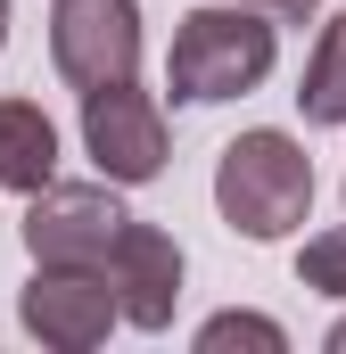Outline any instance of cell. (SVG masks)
Wrapping results in <instances>:
<instances>
[{"label":"cell","instance_id":"obj_9","mask_svg":"<svg viewBox=\"0 0 346 354\" xmlns=\"http://www.w3.org/2000/svg\"><path fill=\"white\" fill-rule=\"evenodd\" d=\"M297 107H305V124H346V8L322 25V41H313V58H305Z\"/></svg>","mask_w":346,"mask_h":354},{"label":"cell","instance_id":"obj_7","mask_svg":"<svg viewBox=\"0 0 346 354\" xmlns=\"http://www.w3.org/2000/svg\"><path fill=\"white\" fill-rule=\"evenodd\" d=\"M107 280H116L132 330H173V305H181V239L132 214L116 231V248H107Z\"/></svg>","mask_w":346,"mask_h":354},{"label":"cell","instance_id":"obj_10","mask_svg":"<svg viewBox=\"0 0 346 354\" xmlns=\"http://www.w3.org/2000/svg\"><path fill=\"white\" fill-rule=\"evenodd\" d=\"M231 346L280 354V346H289V330L264 322V313H215V322H198V354H231Z\"/></svg>","mask_w":346,"mask_h":354},{"label":"cell","instance_id":"obj_14","mask_svg":"<svg viewBox=\"0 0 346 354\" xmlns=\"http://www.w3.org/2000/svg\"><path fill=\"white\" fill-rule=\"evenodd\" d=\"M0 50H8V0H0Z\"/></svg>","mask_w":346,"mask_h":354},{"label":"cell","instance_id":"obj_2","mask_svg":"<svg viewBox=\"0 0 346 354\" xmlns=\"http://www.w3.org/2000/svg\"><path fill=\"white\" fill-rule=\"evenodd\" d=\"M215 214H223L239 239H256V248L289 239V231L313 214V157H305L289 132H272V124L239 132V140L215 157Z\"/></svg>","mask_w":346,"mask_h":354},{"label":"cell","instance_id":"obj_13","mask_svg":"<svg viewBox=\"0 0 346 354\" xmlns=\"http://www.w3.org/2000/svg\"><path fill=\"white\" fill-rule=\"evenodd\" d=\"M330 354H346V322H330Z\"/></svg>","mask_w":346,"mask_h":354},{"label":"cell","instance_id":"obj_4","mask_svg":"<svg viewBox=\"0 0 346 354\" xmlns=\"http://www.w3.org/2000/svg\"><path fill=\"white\" fill-rule=\"evenodd\" d=\"M50 66L75 91H107L140 75V0H58L50 8Z\"/></svg>","mask_w":346,"mask_h":354},{"label":"cell","instance_id":"obj_3","mask_svg":"<svg viewBox=\"0 0 346 354\" xmlns=\"http://www.w3.org/2000/svg\"><path fill=\"white\" fill-rule=\"evenodd\" d=\"M17 322L58 354H91L124 322V297H116L107 264H33L25 297H17Z\"/></svg>","mask_w":346,"mask_h":354},{"label":"cell","instance_id":"obj_12","mask_svg":"<svg viewBox=\"0 0 346 354\" xmlns=\"http://www.w3.org/2000/svg\"><path fill=\"white\" fill-rule=\"evenodd\" d=\"M256 8H272V17H280V25H305V17H313V8H322V0H256Z\"/></svg>","mask_w":346,"mask_h":354},{"label":"cell","instance_id":"obj_5","mask_svg":"<svg viewBox=\"0 0 346 354\" xmlns=\"http://www.w3.org/2000/svg\"><path fill=\"white\" fill-rule=\"evenodd\" d=\"M83 149H91V165L116 181V189L157 181V174H165V157H173V140H165V107H157L140 83L83 91Z\"/></svg>","mask_w":346,"mask_h":354},{"label":"cell","instance_id":"obj_6","mask_svg":"<svg viewBox=\"0 0 346 354\" xmlns=\"http://www.w3.org/2000/svg\"><path fill=\"white\" fill-rule=\"evenodd\" d=\"M132 214L116 206V181H50V189H33V206H25V256L33 264H107V248H116V231H124Z\"/></svg>","mask_w":346,"mask_h":354},{"label":"cell","instance_id":"obj_11","mask_svg":"<svg viewBox=\"0 0 346 354\" xmlns=\"http://www.w3.org/2000/svg\"><path fill=\"white\" fill-rule=\"evenodd\" d=\"M297 280L346 305V223H338V231H313V239L297 248Z\"/></svg>","mask_w":346,"mask_h":354},{"label":"cell","instance_id":"obj_8","mask_svg":"<svg viewBox=\"0 0 346 354\" xmlns=\"http://www.w3.org/2000/svg\"><path fill=\"white\" fill-rule=\"evenodd\" d=\"M58 181V124L33 99H0V189H50Z\"/></svg>","mask_w":346,"mask_h":354},{"label":"cell","instance_id":"obj_1","mask_svg":"<svg viewBox=\"0 0 346 354\" xmlns=\"http://www.w3.org/2000/svg\"><path fill=\"white\" fill-rule=\"evenodd\" d=\"M280 58V17L256 0H206L190 17H173L165 50V91L181 107H215V99H248Z\"/></svg>","mask_w":346,"mask_h":354}]
</instances>
